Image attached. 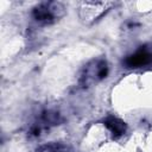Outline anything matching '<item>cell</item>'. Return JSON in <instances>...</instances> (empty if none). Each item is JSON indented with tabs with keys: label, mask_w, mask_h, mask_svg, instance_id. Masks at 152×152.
<instances>
[{
	"label": "cell",
	"mask_w": 152,
	"mask_h": 152,
	"mask_svg": "<svg viewBox=\"0 0 152 152\" xmlns=\"http://www.w3.org/2000/svg\"><path fill=\"white\" fill-rule=\"evenodd\" d=\"M66 14V8L61 1H42L31 10L32 20L39 26H51L57 24Z\"/></svg>",
	"instance_id": "1"
},
{
	"label": "cell",
	"mask_w": 152,
	"mask_h": 152,
	"mask_svg": "<svg viewBox=\"0 0 152 152\" xmlns=\"http://www.w3.org/2000/svg\"><path fill=\"white\" fill-rule=\"evenodd\" d=\"M109 74V64L104 57H94L80 71L77 83L81 88H90L102 82Z\"/></svg>",
	"instance_id": "2"
},
{
	"label": "cell",
	"mask_w": 152,
	"mask_h": 152,
	"mask_svg": "<svg viewBox=\"0 0 152 152\" xmlns=\"http://www.w3.org/2000/svg\"><path fill=\"white\" fill-rule=\"evenodd\" d=\"M64 121L63 114L55 108L40 109L33 118L27 128V137L30 139H38L49 132L52 127L61 125Z\"/></svg>",
	"instance_id": "3"
},
{
	"label": "cell",
	"mask_w": 152,
	"mask_h": 152,
	"mask_svg": "<svg viewBox=\"0 0 152 152\" xmlns=\"http://www.w3.org/2000/svg\"><path fill=\"white\" fill-rule=\"evenodd\" d=\"M122 65L126 69H141L152 65V45L139 46L137 50L128 53L124 58Z\"/></svg>",
	"instance_id": "4"
},
{
	"label": "cell",
	"mask_w": 152,
	"mask_h": 152,
	"mask_svg": "<svg viewBox=\"0 0 152 152\" xmlns=\"http://www.w3.org/2000/svg\"><path fill=\"white\" fill-rule=\"evenodd\" d=\"M112 2H83L81 8V18L86 23H93L109 11Z\"/></svg>",
	"instance_id": "5"
},
{
	"label": "cell",
	"mask_w": 152,
	"mask_h": 152,
	"mask_svg": "<svg viewBox=\"0 0 152 152\" xmlns=\"http://www.w3.org/2000/svg\"><path fill=\"white\" fill-rule=\"evenodd\" d=\"M102 122H103V126L110 132V134L114 139L121 138L127 131L126 122L115 115H107Z\"/></svg>",
	"instance_id": "6"
},
{
	"label": "cell",
	"mask_w": 152,
	"mask_h": 152,
	"mask_svg": "<svg viewBox=\"0 0 152 152\" xmlns=\"http://www.w3.org/2000/svg\"><path fill=\"white\" fill-rule=\"evenodd\" d=\"M34 152H74L72 147L68 142L63 141H50L38 146Z\"/></svg>",
	"instance_id": "7"
}]
</instances>
